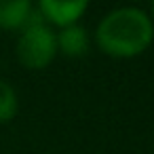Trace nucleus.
<instances>
[{
  "label": "nucleus",
  "instance_id": "nucleus-1",
  "mask_svg": "<svg viewBox=\"0 0 154 154\" xmlns=\"http://www.w3.org/2000/svg\"><path fill=\"white\" fill-rule=\"evenodd\" d=\"M154 23L137 7H118L101 17L95 28V45L101 53L116 59H131L150 49Z\"/></svg>",
  "mask_w": 154,
  "mask_h": 154
},
{
  "label": "nucleus",
  "instance_id": "nucleus-2",
  "mask_svg": "<svg viewBox=\"0 0 154 154\" xmlns=\"http://www.w3.org/2000/svg\"><path fill=\"white\" fill-rule=\"evenodd\" d=\"M15 53L19 63L28 70H45L53 63L57 55L55 32L36 9L32 11L28 23L19 30Z\"/></svg>",
  "mask_w": 154,
  "mask_h": 154
},
{
  "label": "nucleus",
  "instance_id": "nucleus-3",
  "mask_svg": "<svg viewBox=\"0 0 154 154\" xmlns=\"http://www.w3.org/2000/svg\"><path fill=\"white\" fill-rule=\"evenodd\" d=\"M89 2L91 0H38L36 11L51 28H66L82 19Z\"/></svg>",
  "mask_w": 154,
  "mask_h": 154
},
{
  "label": "nucleus",
  "instance_id": "nucleus-4",
  "mask_svg": "<svg viewBox=\"0 0 154 154\" xmlns=\"http://www.w3.org/2000/svg\"><path fill=\"white\" fill-rule=\"evenodd\" d=\"M34 11L32 0H0V30H21Z\"/></svg>",
  "mask_w": 154,
  "mask_h": 154
},
{
  "label": "nucleus",
  "instance_id": "nucleus-5",
  "mask_svg": "<svg viewBox=\"0 0 154 154\" xmlns=\"http://www.w3.org/2000/svg\"><path fill=\"white\" fill-rule=\"evenodd\" d=\"M55 42H57V53H63L68 57H80L89 49L87 30L80 23L59 28V32L55 34Z\"/></svg>",
  "mask_w": 154,
  "mask_h": 154
},
{
  "label": "nucleus",
  "instance_id": "nucleus-6",
  "mask_svg": "<svg viewBox=\"0 0 154 154\" xmlns=\"http://www.w3.org/2000/svg\"><path fill=\"white\" fill-rule=\"evenodd\" d=\"M17 110H19V99L15 89L9 82L0 80V125L13 120L17 116Z\"/></svg>",
  "mask_w": 154,
  "mask_h": 154
},
{
  "label": "nucleus",
  "instance_id": "nucleus-7",
  "mask_svg": "<svg viewBox=\"0 0 154 154\" xmlns=\"http://www.w3.org/2000/svg\"><path fill=\"white\" fill-rule=\"evenodd\" d=\"M150 19L154 23V0H150Z\"/></svg>",
  "mask_w": 154,
  "mask_h": 154
},
{
  "label": "nucleus",
  "instance_id": "nucleus-8",
  "mask_svg": "<svg viewBox=\"0 0 154 154\" xmlns=\"http://www.w3.org/2000/svg\"><path fill=\"white\" fill-rule=\"evenodd\" d=\"M129 2H141V0H129Z\"/></svg>",
  "mask_w": 154,
  "mask_h": 154
}]
</instances>
